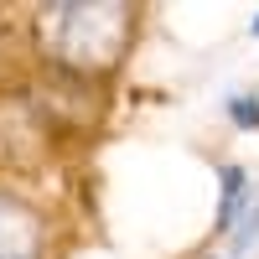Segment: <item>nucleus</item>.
<instances>
[{
	"label": "nucleus",
	"instance_id": "obj_1",
	"mask_svg": "<svg viewBox=\"0 0 259 259\" xmlns=\"http://www.w3.org/2000/svg\"><path fill=\"white\" fill-rule=\"evenodd\" d=\"M130 36H135V11L114 0H94V6L57 0L36 16V47L73 78H99L119 68Z\"/></svg>",
	"mask_w": 259,
	"mask_h": 259
},
{
	"label": "nucleus",
	"instance_id": "obj_3",
	"mask_svg": "<svg viewBox=\"0 0 259 259\" xmlns=\"http://www.w3.org/2000/svg\"><path fill=\"white\" fill-rule=\"evenodd\" d=\"M228 114L239 119V124H249V130H259V99H228Z\"/></svg>",
	"mask_w": 259,
	"mask_h": 259
},
{
	"label": "nucleus",
	"instance_id": "obj_2",
	"mask_svg": "<svg viewBox=\"0 0 259 259\" xmlns=\"http://www.w3.org/2000/svg\"><path fill=\"white\" fill-rule=\"evenodd\" d=\"M0 259H47L41 212L11 197V192H0Z\"/></svg>",
	"mask_w": 259,
	"mask_h": 259
}]
</instances>
